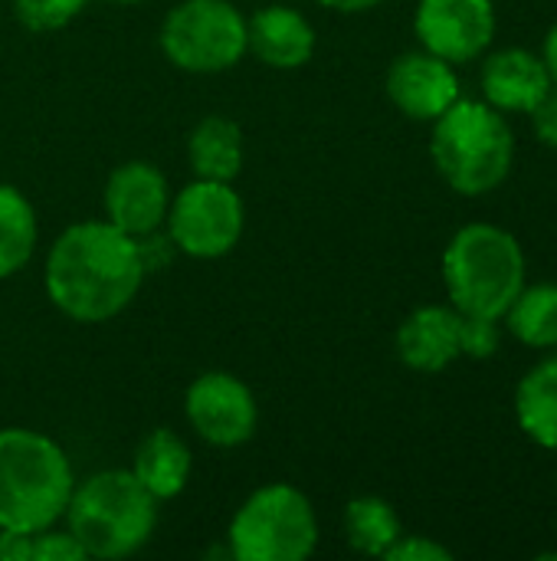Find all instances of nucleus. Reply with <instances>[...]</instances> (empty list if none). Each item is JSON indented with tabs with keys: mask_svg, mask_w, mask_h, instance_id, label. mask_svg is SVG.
Segmentation results:
<instances>
[{
	"mask_svg": "<svg viewBox=\"0 0 557 561\" xmlns=\"http://www.w3.org/2000/svg\"><path fill=\"white\" fill-rule=\"evenodd\" d=\"M76 490L66 450L26 427L0 431V529L43 533L66 516Z\"/></svg>",
	"mask_w": 557,
	"mask_h": 561,
	"instance_id": "nucleus-2",
	"label": "nucleus"
},
{
	"mask_svg": "<svg viewBox=\"0 0 557 561\" xmlns=\"http://www.w3.org/2000/svg\"><path fill=\"white\" fill-rule=\"evenodd\" d=\"M190 467H194V460H190V447L184 444V437L167 427H154L138 444L131 473L158 503H164L187 490Z\"/></svg>",
	"mask_w": 557,
	"mask_h": 561,
	"instance_id": "nucleus-16",
	"label": "nucleus"
},
{
	"mask_svg": "<svg viewBox=\"0 0 557 561\" xmlns=\"http://www.w3.org/2000/svg\"><path fill=\"white\" fill-rule=\"evenodd\" d=\"M161 49L184 72H227L246 56V16L230 0H181L161 23Z\"/></svg>",
	"mask_w": 557,
	"mask_h": 561,
	"instance_id": "nucleus-7",
	"label": "nucleus"
},
{
	"mask_svg": "<svg viewBox=\"0 0 557 561\" xmlns=\"http://www.w3.org/2000/svg\"><path fill=\"white\" fill-rule=\"evenodd\" d=\"M443 283L456 312L502 319L525 286L522 243L496 224H469L443 253Z\"/></svg>",
	"mask_w": 557,
	"mask_h": 561,
	"instance_id": "nucleus-5",
	"label": "nucleus"
},
{
	"mask_svg": "<svg viewBox=\"0 0 557 561\" xmlns=\"http://www.w3.org/2000/svg\"><path fill=\"white\" fill-rule=\"evenodd\" d=\"M187 161L197 178L233 184L243 171V128L227 115H207L187 138Z\"/></svg>",
	"mask_w": 557,
	"mask_h": 561,
	"instance_id": "nucleus-17",
	"label": "nucleus"
},
{
	"mask_svg": "<svg viewBox=\"0 0 557 561\" xmlns=\"http://www.w3.org/2000/svg\"><path fill=\"white\" fill-rule=\"evenodd\" d=\"M85 552L82 546L76 542V536L66 529L59 533L56 526L43 529V533H33V561H82Z\"/></svg>",
	"mask_w": 557,
	"mask_h": 561,
	"instance_id": "nucleus-24",
	"label": "nucleus"
},
{
	"mask_svg": "<svg viewBox=\"0 0 557 561\" xmlns=\"http://www.w3.org/2000/svg\"><path fill=\"white\" fill-rule=\"evenodd\" d=\"M0 561H33V533L0 529Z\"/></svg>",
	"mask_w": 557,
	"mask_h": 561,
	"instance_id": "nucleus-27",
	"label": "nucleus"
},
{
	"mask_svg": "<svg viewBox=\"0 0 557 561\" xmlns=\"http://www.w3.org/2000/svg\"><path fill=\"white\" fill-rule=\"evenodd\" d=\"M112 3H141V0H112Z\"/></svg>",
	"mask_w": 557,
	"mask_h": 561,
	"instance_id": "nucleus-30",
	"label": "nucleus"
},
{
	"mask_svg": "<svg viewBox=\"0 0 557 561\" xmlns=\"http://www.w3.org/2000/svg\"><path fill=\"white\" fill-rule=\"evenodd\" d=\"M529 115H532V128H535L538 141L557 151V85L555 82H552V89L535 102V108H532Z\"/></svg>",
	"mask_w": 557,
	"mask_h": 561,
	"instance_id": "nucleus-26",
	"label": "nucleus"
},
{
	"mask_svg": "<svg viewBox=\"0 0 557 561\" xmlns=\"http://www.w3.org/2000/svg\"><path fill=\"white\" fill-rule=\"evenodd\" d=\"M515 421L532 444L557 450V358L535 365L519 381Z\"/></svg>",
	"mask_w": 557,
	"mask_h": 561,
	"instance_id": "nucleus-18",
	"label": "nucleus"
},
{
	"mask_svg": "<svg viewBox=\"0 0 557 561\" xmlns=\"http://www.w3.org/2000/svg\"><path fill=\"white\" fill-rule=\"evenodd\" d=\"M499 345H502L499 319H486V316H463L460 319V355L463 358L486 362L499 352Z\"/></svg>",
	"mask_w": 557,
	"mask_h": 561,
	"instance_id": "nucleus-23",
	"label": "nucleus"
},
{
	"mask_svg": "<svg viewBox=\"0 0 557 561\" xmlns=\"http://www.w3.org/2000/svg\"><path fill=\"white\" fill-rule=\"evenodd\" d=\"M404 536L397 510L381 496H358L345 506V539L355 552L384 559L387 549Z\"/></svg>",
	"mask_w": 557,
	"mask_h": 561,
	"instance_id": "nucleus-19",
	"label": "nucleus"
},
{
	"mask_svg": "<svg viewBox=\"0 0 557 561\" xmlns=\"http://www.w3.org/2000/svg\"><path fill=\"white\" fill-rule=\"evenodd\" d=\"M509 332L529 348H557V286H522L509 312L502 316Z\"/></svg>",
	"mask_w": 557,
	"mask_h": 561,
	"instance_id": "nucleus-21",
	"label": "nucleus"
},
{
	"mask_svg": "<svg viewBox=\"0 0 557 561\" xmlns=\"http://www.w3.org/2000/svg\"><path fill=\"white\" fill-rule=\"evenodd\" d=\"M66 526L85 559L118 561L141 552L158 529V500L131 470H102L76 483Z\"/></svg>",
	"mask_w": 557,
	"mask_h": 561,
	"instance_id": "nucleus-4",
	"label": "nucleus"
},
{
	"mask_svg": "<svg viewBox=\"0 0 557 561\" xmlns=\"http://www.w3.org/2000/svg\"><path fill=\"white\" fill-rule=\"evenodd\" d=\"M542 59H545V66H548L552 82L557 85V23L548 30V36H545V53H542Z\"/></svg>",
	"mask_w": 557,
	"mask_h": 561,
	"instance_id": "nucleus-29",
	"label": "nucleus"
},
{
	"mask_svg": "<svg viewBox=\"0 0 557 561\" xmlns=\"http://www.w3.org/2000/svg\"><path fill=\"white\" fill-rule=\"evenodd\" d=\"M246 210L233 184L197 178L194 184L171 194L167 207V240L174 250L194 260H220L243 237Z\"/></svg>",
	"mask_w": 557,
	"mask_h": 561,
	"instance_id": "nucleus-8",
	"label": "nucleus"
},
{
	"mask_svg": "<svg viewBox=\"0 0 557 561\" xmlns=\"http://www.w3.org/2000/svg\"><path fill=\"white\" fill-rule=\"evenodd\" d=\"M483 95L499 112H532L535 102L552 89L548 66L538 53L512 46L499 49L483 62Z\"/></svg>",
	"mask_w": 557,
	"mask_h": 561,
	"instance_id": "nucleus-14",
	"label": "nucleus"
},
{
	"mask_svg": "<svg viewBox=\"0 0 557 561\" xmlns=\"http://www.w3.org/2000/svg\"><path fill=\"white\" fill-rule=\"evenodd\" d=\"M227 542L240 561H305L318 549V516L302 490L269 483L236 510Z\"/></svg>",
	"mask_w": 557,
	"mask_h": 561,
	"instance_id": "nucleus-6",
	"label": "nucleus"
},
{
	"mask_svg": "<svg viewBox=\"0 0 557 561\" xmlns=\"http://www.w3.org/2000/svg\"><path fill=\"white\" fill-rule=\"evenodd\" d=\"M36 210L13 187L0 184V279L20 273L36 250Z\"/></svg>",
	"mask_w": 557,
	"mask_h": 561,
	"instance_id": "nucleus-20",
	"label": "nucleus"
},
{
	"mask_svg": "<svg viewBox=\"0 0 557 561\" xmlns=\"http://www.w3.org/2000/svg\"><path fill=\"white\" fill-rule=\"evenodd\" d=\"M89 0H13L16 20L33 33H49L69 26Z\"/></svg>",
	"mask_w": 557,
	"mask_h": 561,
	"instance_id": "nucleus-22",
	"label": "nucleus"
},
{
	"mask_svg": "<svg viewBox=\"0 0 557 561\" xmlns=\"http://www.w3.org/2000/svg\"><path fill=\"white\" fill-rule=\"evenodd\" d=\"M460 312L453 306H423L397 329V358L423 375L450 368L460 355Z\"/></svg>",
	"mask_w": 557,
	"mask_h": 561,
	"instance_id": "nucleus-15",
	"label": "nucleus"
},
{
	"mask_svg": "<svg viewBox=\"0 0 557 561\" xmlns=\"http://www.w3.org/2000/svg\"><path fill=\"white\" fill-rule=\"evenodd\" d=\"M387 561H453V552L427 536H401L391 549Z\"/></svg>",
	"mask_w": 557,
	"mask_h": 561,
	"instance_id": "nucleus-25",
	"label": "nucleus"
},
{
	"mask_svg": "<svg viewBox=\"0 0 557 561\" xmlns=\"http://www.w3.org/2000/svg\"><path fill=\"white\" fill-rule=\"evenodd\" d=\"M194 434L213 447H240L256 434L259 408L253 391L230 371H204L184 394Z\"/></svg>",
	"mask_w": 557,
	"mask_h": 561,
	"instance_id": "nucleus-9",
	"label": "nucleus"
},
{
	"mask_svg": "<svg viewBox=\"0 0 557 561\" xmlns=\"http://www.w3.org/2000/svg\"><path fill=\"white\" fill-rule=\"evenodd\" d=\"M384 89L387 99L414 122H433L460 99V79L453 62L427 49L397 56L387 69Z\"/></svg>",
	"mask_w": 557,
	"mask_h": 561,
	"instance_id": "nucleus-12",
	"label": "nucleus"
},
{
	"mask_svg": "<svg viewBox=\"0 0 557 561\" xmlns=\"http://www.w3.org/2000/svg\"><path fill=\"white\" fill-rule=\"evenodd\" d=\"M420 46L446 62H473L496 39L492 0H420L414 13Z\"/></svg>",
	"mask_w": 557,
	"mask_h": 561,
	"instance_id": "nucleus-10",
	"label": "nucleus"
},
{
	"mask_svg": "<svg viewBox=\"0 0 557 561\" xmlns=\"http://www.w3.org/2000/svg\"><path fill=\"white\" fill-rule=\"evenodd\" d=\"M430 158L456 194L479 197L512 174L515 135L506 112L460 95L440 118H433Z\"/></svg>",
	"mask_w": 557,
	"mask_h": 561,
	"instance_id": "nucleus-3",
	"label": "nucleus"
},
{
	"mask_svg": "<svg viewBox=\"0 0 557 561\" xmlns=\"http://www.w3.org/2000/svg\"><path fill=\"white\" fill-rule=\"evenodd\" d=\"M148 273L141 240L108 220H85L59 233L46 253V296L72 322H108L125 312Z\"/></svg>",
	"mask_w": 557,
	"mask_h": 561,
	"instance_id": "nucleus-1",
	"label": "nucleus"
},
{
	"mask_svg": "<svg viewBox=\"0 0 557 561\" xmlns=\"http://www.w3.org/2000/svg\"><path fill=\"white\" fill-rule=\"evenodd\" d=\"M318 3L338 13H364V10H374L381 0H318Z\"/></svg>",
	"mask_w": 557,
	"mask_h": 561,
	"instance_id": "nucleus-28",
	"label": "nucleus"
},
{
	"mask_svg": "<svg viewBox=\"0 0 557 561\" xmlns=\"http://www.w3.org/2000/svg\"><path fill=\"white\" fill-rule=\"evenodd\" d=\"M315 26L292 7H263L246 20V53L272 69H299L315 56Z\"/></svg>",
	"mask_w": 557,
	"mask_h": 561,
	"instance_id": "nucleus-13",
	"label": "nucleus"
},
{
	"mask_svg": "<svg viewBox=\"0 0 557 561\" xmlns=\"http://www.w3.org/2000/svg\"><path fill=\"white\" fill-rule=\"evenodd\" d=\"M102 204L112 227L125 230L135 240H148L167 220L171 187L151 161H125L108 174Z\"/></svg>",
	"mask_w": 557,
	"mask_h": 561,
	"instance_id": "nucleus-11",
	"label": "nucleus"
}]
</instances>
